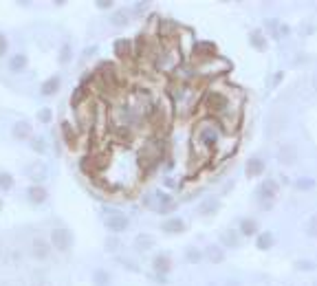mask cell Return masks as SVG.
<instances>
[{
  "instance_id": "6da1fadb",
  "label": "cell",
  "mask_w": 317,
  "mask_h": 286,
  "mask_svg": "<svg viewBox=\"0 0 317 286\" xmlns=\"http://www.w3.org/2000/svg\"><path fill=\"white\" fill-rule=\"evenodd\" d=\"M220 137L223 135H220V128L216 123L203 121V123H198V128H196L194 141H196V145H201L205 152H212V150H216V145L220 143Z\"/></svg>"
},
{
  "instance_id": "7a4b0ae2",
  "label": "cell",
  "mask_w": 317,
  "mask_h": 286,
  "mask_svg": "<svg viewBox=\"0 0 317 286\" xmlns=\"http://www.w3.org/2000/svg\"><path fill=\"white\" fill-rule=\"evenodd\" d=\"M205 108H207L209 115H216V117H223L229 113L231 108V99L227 97L225 93L220 91H209L207 95H205Z\"/></svg>"
},
{
  "instance_id": "3957f363",
  "label": "cell",
  "mask_w": 317,
  "mask_h": 286,
  "mask_svg": "<svg viewBox=\"0 0 317 286\" xmlns=\"http://www.w3.org/2000/svg\"><path fill=\"white\" fill-rule=\"evenodd\" d=\"M51 249H55V251H60V253H66L69 249L73 247V233L69 227H53L51 229Z\"/></svg>"
},
{
  "instance_id": "277c9868",
  "label": "cell",
  "mask_w": 317,
  "mask_h": 286,
  "mask_svg": "<svg viewBox=\"0 0 317 286\" xmlns=\"http://www.w3.org/2000/svg\"><path fill=\"white\" fill-rule=\"evenodd\" d=\"M258 198H260V201H262V207H271V201H273V198H276V194H278V183L273 181V179H267V181H264L262 183V185L260 187H258Z\"/></svg>"
},
{
  "instance_id": "5b68a950",
  "label": "cell",
  "mask_w": 317,
  "mask_h": 286,
  "mask_svg": "<svg viewBox=\"0 0 317 286\" xmlns=\"http://www.w3.org/2000/svg\"><path fill=\"white\" fill-rule=\"evenodd\" d=\"M106 229L110 231V233H115V236H117V233H123V231H128V227H130V220L126 218V216H123V214H117V211H115V214H110V216H106Z\"/></svg>"
},
{
  "instance_id": "8992f818",
  "label": "cell",
  "mask_w": 317,
  "mask_h": 286,
  "mask_svg": "<svg viewBox=\"0 0 317 286\" xmlns=\"http://www.w3.org/2000/svg\"><path fill=\"white\" fill-rule=\"evenodd\" d=\"M27 198L31 205H44L49 201V189L42 185V183H31L27 187Z\"/></svg>"
},
{
  "instance_id": "52a82bcc",
  "label": "cell",
  "mask_w": 317,
  "mask_h": 286,
  "mask_svg": "<svg viewBox=\"0 0 317 286\" xmlns=\"http://www.w3.org/2000/svg\"><path fill=\"white\" fill-rule=\"evenodd\" d=\"M31 253H33V258L35 260H49L51 258V242L49 240H44V238H33L31 240Z\"/></svg>"
},
{
  "instance_id": "ba28073f",
  "label": "cell",
  "mask_w": 317,
  "mask_h": 286,
  "mask_svg": "<svg viewBox=\"0 0 317 286\" xmlns=\"http://www.w3.org/2000/svg\"><path fill=\"white\" fill-rule=\"evenodd\" d=\"M11 135H13V139H18V141H25V139H31V137H33V126H31V123H29L27 119H20V121L13 123Z\"/></svg>"
},
{
  "instance_id": "9c48e42d",
  "label": "cell",
  "mask_w": 317,
  "mask_h": 286,
  "mask_svg": "<svg viewBox=\"0 0 317 286\" xmlns=\"http://www.w3.org/2000/svg\"><path fill=\"white\" fill-rule=\"evenodd\" d=\"M60 130H62V137H64V143L69 148H75L77 141H79V132L75 130V126H71V121H62L60 123Z\"/></svg>"
},
{
  "instance_id": "30bf717a",
  "label": "cell",
  "mask_w": 317,
  "mask_h": 286,
  "mask_svg": "<svg viewBox=\"0 0 317 286\" xmlns=\"http://www.w3.org/2000/svg\"><path fill=\"white\" fill-rule=\"evenodd\" d=\"M161 231L163 233H183L185 231V220L183 218H165L163 223H161Z\"/></svg>"
},
{
  "instance_id": "8fae6325",
  "label": "cell",
  "mask_w": 317,
  "mask_h": 286,
  "mask_svg": "<svg viewBox=\"0 0 317 286\" xmlns=\"http://www.w3.org/2000/svg\"><path fill=\"white\" fill-rule=\"evenodd\" d=\"M152 269H154V273L157 275L163 277V275H167L170 271H172V260H170L165 253H161V255H157V258L152 260Z\"/></svg>"
},
{
  "instance_id": "7c38bea8",
  "label": "cell",
  "mask_w": 317,
  "mask_h": 286,
  "mask_svg": "<svg viewBox=\"0 0 317 286\" xmlns=\"http://www.w3.org/2000/svg\"><path fill=\"white\" fill-rule=\"evenodd\" d=\"M278 161L282 165H293L298 161V150H295V145H282L280 148V152H278Z\"/></svg>"
},
{
  "instance_id": "4fadbf2b",
  "label": "cell",
  "mask_w": 317,
  "mask_h": 286,
  "mask_svg": "<svg viewBox=\"0 0 317 286\" xmlns=\"http://www.w3.org/2000/svg\"><path fill=\"white\" fill-rule=\"evenodd\" d=\"M60 75H53V77H49V79H44L42 86H40V95L42 97H53V95L60 91Z\"/></svg>"
},
{
  "instance_id": "5bb4252c",
  "label": "cell",
  "mask_w": 317,
  "mask_h": 286,
  "mask_svg": "<svg viewBox=\"0 0 317 286\" xmlns=\"http://www.w3.org/2000/svg\"><path fill=\"white\" fill-rule=\"evenodd\" d=\"M79 167H82L84 174H95L97 170H101L99 161H97V154H86V157H82V161H79Z\"/></svg>"
},
{
  "instance_id": "9a60e30c",
  "label": "cell",
  "mask_w": 317,
  "mask_h": 286,
  "mask_svg": "<svg viewBox=\"0 0 317 286\" xmlns=\"http://www.w3.org/2000/svg\"><path fill=\"white\" fill-rule=\"evenodd\" d=\"M245 172L249 179H256V176H260L264 172V161L260 157H251L247 161V165H245Z\"/></svg>"
},
{
  "instance_id": "2e32d148",
  "label": "cell",
  "mask_w": 317,
  "mask_h": 286,
  "mask_svg": "<svg viewBox=\"0 0 317 286\" xmlns=\"http://www.w3.org/2000/svg\"><path fill=\"white\" fill-rule=\"evenodd\" d=\"M132 42L130 40H115V53H117V57H119V60H130L132 57Z\"/></svg>"
},
{
  "instance_id": "e0dca14e",
  "label": "cell",
  "mask_w": 317,
  "mask_h": 286,
  "mask_svg": "<svg viewBox=\"0 0 317 286\" xmlns=\"http://www.w3.org/2000/svg\"><path fill=\"white\" fill-rule=\"evenodd\" d=\"M203 258H207V260L214 262V264H220V262L225 260V249L220 247V245H209L207 249H205Z\"/></svg>"
},
{
  "instance_id": "ac0fdd59",
  "label": "cell",
  "mask_w": 317,
  "mask_h": 286,
  "mask_svg": "<svg viewBox=\"0 0 317 286\" xmlns=\"http://www.w3.org/2000/svg\"><path fill=\"white\" fill-rule=\"evenodd\" d=\"M88 95H91V93H88V86H82V84H79L75 91H73V95H71V106H73V108H79V106L84 104V101H88Z\"/></svg>"
},
{
  "instance_id": "d6986e66",
  "label": "cell",
  "mask_w": 317,
  "mask_h": 286,
  "mask_svg": "<svg viewBox=\"0 0 317 286\" xmlns=\"http://www.w3.org/2000/svg\"><path fill=\"white\" fill-rule=\"evenodd\" d=\"M220 209V201L218 198H207V201H203L198 205V214L201 216H209V214H216Z\"/></svg>"
},
{
  "instance_id": "ffe728a7",
  "label": "cell",
  "mask_w": 317,
  "mask_h": 286,
  "mask_svg": "<svg viewBox=\"0 0 317 286\" xmlns=\"http://www.w3.org/2000/svg\"><path fill=\"white\" fill-rule=\"evenodd\" d=\"M238 229H240L242 236H247V238L258 236V223H256L253 218H242L240 225H238Z\"/></svg>"
},
{
  "instance_id": "44dd1931",
  "label": "cell",
  "mask_w": 317,
  "mask_h": 286,
  "mask_svg": "<svg viewBox=\"0 0 317 286\" xmlns=\"http://www.w3.org/2000/svg\"><path fill=\"white\" fill-rule=\"evenodd\" d=\"M27 64H29V57L25 53H16V55H11V60H9V71L11 73H22L27 69Z\"/></svg>"
},
{
  "instance_id": "7402d4cb",
  "label": "cell",
  "mask_w": 317,
  "mask_h": 286,
  "mask_svg": "<svg viewBox=\"0 0 317 286\" xmlns=\"http://www.w3.org/2000/svg\"><path fill=\"white\" fill-rule=\"evenodd\" d=\"M240 245V240H238V233H236L234 229H227V231H223L220 233V247H229V249H236Z\"/></svg>"
},
{
  "instance_id": "603a6c76",
  "label": "cell",
  "mask_w": 317,
  "mask_h": 286,
  "mask_svg": "<svg viewBox=\"0 0 317 286\" xmlns=\"http://www.w3.org/2000/svg\"><path fill=\"white\" fill-rule=\"evenodd\" d=\"M249 42H251V47L256 51H264V49H267V38H264V33L260 31V29H253V31L249 33Z\"/></svg>"
},
{
  "instance_id": "cb8c5ba5",
  "label": "cell",
  "mask_w": 317,
  "mask_h": 286,
  "mask_svg": "<svg viewBox=\"0 0 317 286\" xmlns=\"http://www.w3.org/2000/svg\"><path fill=\"white\" fill-rule=\"evenodd\" d=\"M194 55L198 57H209V55H216V44L214 42H198L194 44Z\"/></svg>"
},
{
  "instance_id": "d4e9b609",
  "label": "cell",
  "mask_w": 317,
  "mask_h": 286,
  "mask_svg": "<svg viewBox=\"0 0 317 286\" xmlns=\"http://www.w3.org/2000/svg\"><path fill=\"white\" fill-rule=\"evenodd\" d=\"M130 22L128 18V13L123 11V9H117V11H110V25L117 27V29H123Z\"/></svg>"
},
{
  "instance_id": "484cf974",
  "label": "cell",
  "mask_w": 317,
  "mask_h": 286,
  "mask_svg": "<svg viewBox=\"0 0 317 286\" xmlns=\"http://www.w3.org/2000/svg\"><path fill=\"white\" fill-rule=\"evenodd\" d=\"M273 242H276V238H273V233L271 231H264V233H258V240H256V247L260 249V251H269L271 247H273Z\"/></svg>"
},
{
  "instance_id": "4316f807",
  "label": "cell",
  "mask_w": 317,
  "mask_h": 286,
  "mask_svg": "<svg viewBox=\"0 0 317 286\" xmlns=\"http://www.w3.org/2000/svg\"><path fill=\"white\" fill-rule=\"evenodd\" d=\"M154 247V238L152 236H148V233H141V236H137L135 238V249L137 251H150V249Z\"/></svg>"
},
{
  "instance_id": "83f0119b",
  "label": "cell",
  "mask_w": 317,
  "mask_h": 286,
  "mask_svg": "<svg viewBox=\"0 0 317 286\" xmlns=\"http://www.w3.org/2000/svg\"><path fill=\"white\" fill-rule=\"evenodd\" d=\"M93 284L95 286H108L110 284V273L106 269H95L93 271Z\"/></svg>"
},
{
  "instance_id": "f1b7e54d",
  "label": "cell",
  "mask_w": 317,
  "mask_h": 286,
  "mask_svg": "<svg viewBox=\"0 0 317 286\" xmlns=\"http://www.w3.org/2000/svg\"><path fill=\"white\" fill-rule=\"evenodd\" d=\"M71 60H73V47L69 42H64L60 47V53H57V62H60V64H69Z\"/></svg>"
},
{
  "instance_id": "f546056e",
  "label": "cell",
  "mask_w": 317,
  "mask_h": 286,
  "mask_svg": "<svg viewBox=\"0 0 317 286\" xmlns=\"http://www.w3.org/2000/svg\"><path fill=\"white\" fill-rule=\"evenodd\" d=\"M29 145H31V150L35 154H47V141H44V137H31L29 139Z\"/></svg>"
},
{
  "instance_id": "4dcf8cb0",
  "label": "cell",
  "mask_w": 317,
  "mask_h": 286,
  "mask_svg": "<svg viewBox=\"0 0 317 286\" xmlns=\"http://www.w3.org/2000/svg\"><path fill=\"white\" fill-rule=\"evenodd\" d=\"M201 260H203V251H201V249H196V247H187L185 249V262L198 264Z\"/></svg>"
},
{
  "instance_id": "1f68e13d",
  "label": "cell",
  "mask_w": 317,
  "mask_h": 286,
  "mask_svg": "<svg viewBox=\"0 0 317 286\" xmlns=\"http://www.w3.org/2000/svg\"><path fill=\"white\" fill-rule=\"evenodd\" d=\"M13 185H16V179H13V174L0 172V189H3V192H9V189H13Z\"/></svg>"
},
{
  "instance_id": "d6a6232c",
  "label": "cell",
  "mask_w": 317,
  "mask_h": 286,
  "mask_svg": "<svg viewBox=\"0 0 317 286\" xmlns=\"http://www.w3.org/2000/svg\"><path fill=\"white\" fill-rule=\"evenodd\" d=\"M35 117H38L40 123H51V119H53V110L51 108H40L38 113H35Z\"/></svg>"
},
{
  "instance_id": "836d02e7",
  "label": "cell",
  "mask_w": 317,
  "mask_h": 286,
  "mask_svg": "<svg viewBox=\"0 0 317 286\" xmlns=\"http://www.w3.org/2000/svg\"><path fill=\"white\" fill-rule=\"evenodd\" d=\"M306 236L308 238H317V216L308 218V223H306Z\"/></svg>"
},
{
  "instance_id": "e575fe53",
  "label": "cell",
  "mask_w": 317,
  "mask_h": 286,
  "mask_svg": "<svg viewBox=\"0 0 317 286\" xmlns=\"http://www.w3.org/2000/svg\"><path fill=\"white\" fill-rule=\"evenodd\" d=\"M273 35H276V40H282V38H286V35H289V25H280V22H276Z\"/></svg>"
},
{
  "instance_id": "d590c367",
  "label": "cell",
  "mask_w": 317,
  "mask_h": 286,
  "mask_svg": "<svg viewBox=\"0 0 317 286\" xmlns=\"http://www.w3.org/2000/svg\"><path fill=\"white\" fill-rule=\"evenodd\" d=\"M295 187L298 189H304V192H308V189L315 187V181L313 179H298L295 181Z\"/></svg>"
},
{
  "instance_id": "8d00e7d4",
  "label": "cell",
  "mask_w": 317,
  "mask_h": 286,
  "mask_svg": "<svg viewBox=\"0 0 317 286\" xmlns=\"http://www.w3.org/2000/svg\"><path fill=\"white\" fill-rule=\"evenodd\" d=\"M298 269H302V271H315L317 269V264L313 262V260H300L298 264H295Z\"/></svg>"
},
{
  "instance_id": "74e56055",
  "label": "cell",
  "mask_w": 317,
  "mask_h": 286,
  "mask_svg": "<svg viewBox=\"0 0 317 286\" xmlns=\"http://www.w3.org/2000/svg\"><path fill=\"white\" fill-rule=\"evenodd\" d=\"M7 51H9V40H7V35L0 31V57H5Z\"/></svg>"
},
{
  "instance_id": "f35d334b",
  "label": "cell",
  "mask_w": 317,
  "mask_h": 286,
  "mask_svg": "<svg viewBox=\"0 0 317 286\" xmlns=\"http://www.w3.org/2000/svg\"><path fill=\"white\" fill-rule=\"evenodd\" d=\"M154 198H157V201L161 203L159 207H163V205H170V203H172V198H170L165 192H159V189H157V192H154Z\"/></svg>"
},
{
  "instance_id": "ab89813d",
  "label": "cell",
  "mask_w": 317,
  "mask_h": 286,
  "mask_svg": "<svg viewBox=\"0 0 317 286\" xmlns=\"http://www.w3.org/2000/svg\"><path fill=\"white\" fill-rule=\"evenodd\" d=\"M117 247H119V238H117V236L106 238V251H115Z\"/></svg>"
},
{
  "instance_id": "60d3db41",
  "label": "cell",
  "mask_w": 317,
  "mask_h": 286,
  "mask_svg": "<svg viewBox=\"0 0 317 286\" xmlns=\"http://www.w3.org/2000/svg\"><path fill=\"white\" fill-rule=\"evenodd\" d=\"M95 7H97V9H113V0H97Z\"/></svg>"
},
{
  "instance_id": "b9f144b4",
  "label": "cell",
  "mask_w": 317,
  "mask_h": 286,
  "mask_svg": "<svg viewBox=\"0 0 317 286\" xmlns=\"http://www.w3.org/2000/svg\"><path fill=\"white\" fill-rule=\"evenodd\" d=\"M176 207H179V205H176V203L172 201L170 205H163V207H159V214H170V211H174Z\"/></svg>"
},
{
  "instance_id": "7bdbcfd3",
  "label": "cell",
  "mask_w": 317,
  "mask_h": 286,
  "mask_svg": "<svg viewBox=\"0 0 317 286\" xmlns=\"http://www.w3.org/2000/svg\"><path fill=\"white\" fill-rule=\"evenodd\" d=\"M148 7H150V3H148V0H143V3H137V5H135V11H137V13H143L145 9H148Z\"/></svg>"
},
{
  "instance_id": "ee69618b",
  "label": "cell",
  "mask_w": 317,
  "mask_h": 286,
  "mask_svg": "<svg viewBox=\"0 0 317 286\" xmlns=\"http://www.w3.org/2000/svg\"><path fill=\"white\" fill-rule=\"evenodd\" d=\"M282 79H284V73H282V71H280V73H276V75H273V82H271V86L276 88L280 82H282Z\"/></svg>"
},
{
  "instance_id": "f6af8a7d",
  "label": "cell",
  "mask_w": 317,
  "mask_h": 286,
  "mask_svg": "<svg viewBox=\"0 0 317 286\" xmlns=\"http://www.w3.org/2000/svg\"><path fill=\"white\" fill-rule=\"evenodd\" d=\"M31 286H53V284H51L49 280H44V277H38V280H35Z\"/></svg>"
},
{
  "instance_id": "bcb514c9",
  "label": "cell",
  "mask_w": 317,
  "mask_h": 286,
  "mask_svg": "<svg viewBox=\"0 0 317 286\" xmlns=\"http://www.w3.org/2000/svg\"><path fill=\"white\" fill-rule=\"evenodd\" d=\"M225 286H242V284H240V282H238V280H229V282H227V284H225Z\"/></svg>"
},
{
  "instance_id": "7dc6e473",
  "label": "cell",
  "mask_w": 317,
  "mask_h": 286,
  "mask_svg": "<svg viewBox=\"0 0 317 286\" xmlns=\"http://www.w3.org/2000/svg\"><path fill=\"white\" fill-rule=\"evenodd\" d=\"M0 211H3V201H0Z\"/></svg>"
},
{
  "instance_id": "c3c4849f",
  "label": "cell",
  "mask_w": 317,
  "mask_h": 286,
  "mask_svg": "<svg viewBox=\"0 0 317 286\" xmlns=\"http://www.w3.org/2000/svg\"><path fill=\"white\" fill-rule=\"evenodd\" d=\"M0 255H3V247H0Z\"/></svg>"
}]
</instances>
